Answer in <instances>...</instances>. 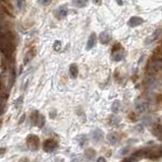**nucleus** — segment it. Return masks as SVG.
<instances>
[{"label":"nucleus","instance_id":"f257e3e1","mask_svg":"<svg viewBox=\"0 0 162 162\" xmlns=\"http://www.w3.org/2000/svg\"><path fill=\"white\" fill-rule=\"evenodd\" d=\"M69 13V9H67V5H60L58 8L55 9L54 11V15L57 17V19H63Z\"/></svg>","mask_w":162,"mask_h":162},{"label":"nucleus","instance_id":"f03ea898","mask_svg":"<svg viewBox=\"0 0 162 162\" xmlns=\"http://www.w3.org/2000/svg\"><path fill=\"white\" fill-rule=\"evenodd\" d=\"M57 148V143L56 142L52 141V140H47L45 141L43 145V149L45 150L46 152H52Z\"/></svg>","mask_w":162,"mask_h":162},{"label":"nucleus","instance_id":"7ed1b4c3","mask_svg":"<svg viewBox=\"0 0 162 162\" xmlns=\"http://www.w3.org/2000/svg\"><path fill=\"white\" fill-rule=\"evenodd\" d=\"M143 23H144V19H142V17H132L131 19H129V21H127V25H129V27H132V28H135V27H138V26L142 25Z\"/></svg>","mask_w":162,"mask_h":162},{"label":"nucleus","instance_id":"20e7f679","mask_svg":"<svg viewBox=\"0 0 162 162\" xmlns=\"http://www.w3.org/2000/svg\"><path fill=\"white\" fill-rule=\"evenodd\" d=\"M123 58V48H119V50H117L116 48L114 47L112 52V59L115 61H119Z\"/></svg>","mask_w":162,"mask_h":162},{"label":"nucleus","instance_id":"39448f33","mask_svg":"<svg viewBox=\"0 0 162 162\" xmlns=\"http://www.w3.org/2000/svg\"><path fill=\"white\" fill-rule=\"evenodd\" d=\"M111 39H112V37H111V35L108 32H102L99 35V41L102 44H108L111 41Z\"/></svg>","mask_w":162,"mask_h":162},{"label":"nucleus","instance_id":"423d86ee","mask_svg":"<svg viewBox=\"0 0 162 162\" xmlns=\"http://www.w3.org/2000/svg\"><path fill=\"white\" fill-rule=\"evenodd\" d=\"M96 43H97V36H96L95 33H92L91 36L89 37V39H88V42H87V50H90L92 49L93 47H95Z\"/></svg>","mask_w":162,"mask_h":162},{"label":"nucleus","instance_id":"0eeeda50","mask_svg":"<svg viewBox=\"0 0 162 162\" xmlns=\"http://www.w3.org/2000/svg\"><path fill=\"white\" fill-rule=\"evenodd\" d=\"M28 144H29V146H31L32 148H34V149H37L38 146H39V139H38L37 136L31 135L28 138Z\"/></svg>","mask_w":162,"mask_h":162},{"label":"nucleus","instance_id":"6e6552de","mask_svg":"<svg viewBox=\"0 0 162 162\" xmlns=\"http://www.w3.org/2000/svg\"><path fill=\"white\" fill-rule=\"evenodd\" d=\"M89 3V0H73V5L78 8H84Z\"/></svg>","mask_w":162,"mask_h":162},{"label":"nucleus","instance_id":"1a4fd4ad","mask_svg":"<svg viewBox=\"0 0 162 162\" xmlns=\"http://www.w3.org/2000/svg\"><path fill=\"white\" fill-rule=\"evenodd\" d=\"M69 73L73 78H77L78 73H79V69H78L77 64H71L69 67Z\"/></svg>","mask_w":162,"mask_h":162},{"label":"nucleus","instance_id":"9d476101","mask_svg":"<svg viewBox=\"0 0 162 162\" xmlns=\"http://www.w3.org/2000/svg\"><path fill=\"white\" fill-rule=\"evenodd\" d=\"M160 34H161V30H160V29H158L156 32H154V34H153V37H152V40H153V41H155V40H157L158 38L160 37Z\"/></svg>","mask_w":162,"mask_h":162},{"label":"nucleus","instance_id":"9b49d317","mask_svg":"<svg viewBox=\"0 0 162 162\" xmlns=\"http://www.w3.org/2000/svg\"><path fill=\"white\" fill-rule=\"evenodd\" d=\"M26 1L25 0H17V6L19 9H23L24 8V5H25Z\"/></svg>","mask_w":162,"mask_h":162},{"label":"nucleus","instance_id":"f8f14e48","mask_svg":"<svg viewBox=\"0 0 162 162\" xmlns=\"http://www.w3.org/2000/svg\"><path fill=\"white\" fill-rule=\"evenodd\" d=\"M53 48H54V50H56V51L60 50V48H61V42H60V41H55Z\"/></svg>","mask_w":162,"mask_h":162},{"label":"nucleus","instance_id":"ddd939ff","mask_svg":"<svg viewBox=\"0 0 162 162\" xmlns=\"http://www.w3.org/2000/svg\"><path fill=\"white\" fill-rule=\"evenodd\" d=\"M40 1H41V3L43 5H48L51 3V0H40Z\"/></svg>","mask_w":162,"mask_h":162},{"label":"nucleus","instance_id":"4468645a","mask_svg":"<svg viewBox=\"0 0 162 162\" xmlns=\"http://www.w3.org/2000/svg\"><path fill=\"white\" fill-rule=\"evenodd\" d=\"M97 162H106V161H105V159H104L103 157H100L99 159L97 160Z\"/></svg>","mask_w":162,"mask_h":162},{"label":"nucleus","instance_id":"2eb2a0df","mask_svg":"<svg viewBox=\"0 0 162 162\" xmlns=\"http://www.w3.org/2000/svg\"><path fill=\"white\" fill-rule=\"evenodd\" d=\"M94 2H95L96 4H101V0H94Z\"/></svg>","mask_w":162,"mask_h":162},{"label":"nucleus","instance_id":"dca6fc26","mask_svg":"<svg viewBox=\"0 0 162 162\" xmlns=\"http://www.w3.org/2000/svg\"><path fill=\"white\" fill-rule=\"evenodd\" d=\"M117 2H118L119 5H123V1H121V0H117Z\"/></svg>","mask_w":162,"mask_h":162},{"label":"nucleus","instance_id":"f3484780","mask_svg":"<svg viewBox=\"0 0 162 162\" xmlns=\"http://www.w3.org/2000/svg\"><path fill=\"white\" fill-rule=\"evenodd\" d=\"M4 151H5L4 149H0V154H2V153H3V152H4Z\"/></svg>","mask_w":162,"mask_h":162}]
</instances>
